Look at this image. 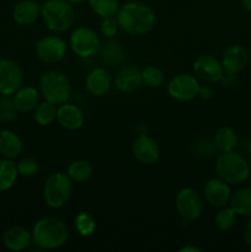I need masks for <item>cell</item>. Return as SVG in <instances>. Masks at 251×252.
I'll use <instances>...</instances> for the list:
<instances>
[{
    "mask_svg": "<svg viewBox=\"0 0 251 252\" xmlns=\"http://www.w3.org/2000/svg\"><path fill=\"white\" fill-rule=\"evenodd\" d=\"M33 120L41 127L51 126L57 120V106L44 100L33 110Z\"/></svg>",
    "mask_w": 251,
    "mask_h": 252,
    "instance_id": "cell-28",
    "label": "cell"
},
{
    "mask_svg": "<svg viewBox=\"0 0 251 252\" xmlns=\"http://www.w3.org/2000/svg\"><path fill=\"white\" fill-rule=\"evenodd\" d=\"M132 153L143 165H154L159 161L161 150L155 139L147 134H139L132 143Z\"/></svg>",
    "mask_w": 251,
    "mask_h": 252,
    "instance_id": "cell-13",
    "label": "cell"
},
{
    "mask_svg": "<svg viewBox=\"0 0 251 252\" xmlns=\"http://www.w3.org/2000/svg\"><path fill=\"white\" fill-rule=\"evenodd\" d=\"M214 96V91L211 86L208 85H204V86H199V90H198V95L197 97L202 98V100L207 101V100H211L212 97Z\"/></svg>",
    "mask_w": 251,
    "mask_h": 252,
    "instance_id": "cell-37",
    "label": "cell"
},
{
    "mask_svg": "<svg viewBox=\"0 0 251 252\" xmlns=\"http://www.w3.org/2000/svg\"><path fill=\"white\" fill-rule=\"evenodd\" d=\"M39 94L53 105L68 102L71 95V84L68 76L59 70H48L39 79Z\"/></svg>",
    "mask_w": 251,
    "mask_h": 252,
    "instance_id": "cell-5",
    "label": "cell"
},
{
    "mask_svg": "<svg viewBox=\"0 0 251 252\" xmlns=\"http://www.w3.org/2000/svg\"><path fill=\"white\" fill-rule=\"evenodd\" d=\"M115 85L125 94L135 93L143 85L142 70L132 65L123 66L116 74Z\"/></svg>",
    "mask_w": 251,
    "mask_h": 252,
    "instance_id": "cell-17",
    "label": "cell"
},
{
    "mask_svg": "<svg viewBox=\"0 0 251 252\" xmlns=\"http://www.w3.org/2000/svg\"><path fill=\"white\" fill-rule=\"evenodd\" d=\"M41 17L49 31L63 33L73 26L75 12L66 0H47L41 5Z\"/></svg>",
    "mask_w": 251,
    "mask_h": 252,
    "instance_id": "cell-3",
    "label": "cell"
},
{
    "mask_svg": "<svg viewBox=\"0 0 251 252\" xmlns=\"http://www.w3.org/2000/svg\"><path fill=\"white\" fill-rule=\"evenodd\" d=\"M143 84L152 89H157L164 84L165 74L162 69L157 65H148L142 70Z\"/></svg>",
    "mask_w": 251,
    "mask_h": 252,
    "instance_id": "cell-32",
    "label": "cell"
},
{
    "mask_svg": "<svg viewBox=\"0 0 251 252\" xmlns=\"http://www.w3.org/2000/svg\"><path fill=\"white\" fill-rule=\"evenodd\" d=\"M217 152L218 150H217L213 139L201 138L194 144V153L199 158H212L213 155H216Z\"/></svg>",
    "mask_w": 251,
    "mask_h": 252,
    "instance_id": "cell-34",
    "label": "cell"
},
{
    "mask_svg": "<svg viewBox=\"0 0 251 252\" xmlns=\"http://www.w3.org/2000/svg\"><path fill=\"white\" fill-rule=\"evenodd\" d=\"M69 46L74 54L80 58H91L101 48V39L95 30L86 26L75 29L69 39Z\"/></svg>",
    "mask_w": 251,
    "mask_h": 252,
    "instance_id": "cell-7",
    "label": "cell"
},
{
    "mask_svg": "<svg viewBox=\"0 0 251 252\" xmlns=\"http://www.w3.org/2000/svg\"><path fill=\"white\" fill-rule=\"evenodd\" d=\"M203 194L207 203H209L214 208H221L224 206H228L229 202H230V185L226 184L219 177L211 179L204 185Z\"/></svg>",
    "mask_w": 251,
    "mask_h": 252,
    "instance_id": "cell-14",
    "label": "cell"
},
{
    "mask_svg": "<svg viewBox=\"0 0 251 252\" xmlns=\"http://www.w3.org/2000/svg\"><path fill=\"white\" fill-rule=\"evenodd\" d=\"M88 1L91 10L101 19L116 16L120 10L118 0H88Z\"/></svg>",
    "mask_w": 251,
    "mask_h": 252,
    "instance_id": "cell-29",
    "label": "cell"
},
{
    "mask_svg": "<svg viewBox=\"0 0 251 252\" xmlns=\"http://www.w3.org/2000/svg\"><path fill=\"white\" fill-rule=\"evenodd\" d=\"M24 149L22 140L14 130H0V155L6 159H16Z\"/></svg>",
    "mask_w": 251,
    "mask_h": 252,
    "instance_id": "cell-22",
    "label": "cell"
},
{
    "mask_svg": "<svg viewBox=\"0 0 251 252\" xmlns=\"http://www.w3.org/2000/svg\"><path fill=\"white\" fill-rule=\"evenodd\" d=\"M2 244L10 251H25L31 246L32 233L24 226H11L5 230L2 235Z\"/></svg>",
    "mask_w": 251,
    "mask_h": 252,
    "instance_id": "cell-18",
    "label": "cell"
},
{
    "mask_svg": "<svg viewBox=\"0 0 251 252\" xmlns=\"http://www.w3.org/2000/svg\"><path fill=\"white\" fill-rule=\"evenodd\" d=\"M175 207L182 220L189 223L197 220L203 213V199L196 189L185 187L176 193Z\"/></svg>",
    "mask_w": 251,
    "mask_h": 252,
    "instance_id": "cell-8",
    "label": "cell"
},
{
    "mask_svg": "<svg viewBox=\"0 0 251 252\" xmlns=\"http://www.w3.org/2000/svg\"><path fill=\"white\" fill-rule=\"evenodd\" d=\"M16 108L12 103V98L10 100L9 96H1L0 97V121L1 122H11L16 118Z\"/></svg>",
    "mask_w": 251,
    "mask_h": 252,
    "instance_id": "cell-35",
    "label": "cell"
},
{
    "mask_svg": "<svg viewBox=\"0 0 251 252\" xmlns=\"http://www.w3.org/2000/svg\"><path fill=\"white\" fill-rule=\"evenodd\" d=\"M249 63V52L241 44H231L224 51L221 65L228 75H235L246 68Z\"/></svg>",
    "mask_w": 251,
    "mask_h": 252,
    "instance_id": "cell-15",
    "label": "cell"
},
{
    "mask_svg": "<svg viewBox=\"0 0 251 252\" xmlns=\"http://www.w3.org/2000/svg\"><path fill=\"white\" fill-rule=\"evenodd\" d=\"M214 144L219 153H226L235 150L238 147L239 137L235 130L229 126H223L214 134Z\"/></svg>",
    "mask_w": 251,
    "mask_h": 252,
    "instance_id": "cell-24",
    "label": "cell"
},
{
    "mask_svg": "<svg viewBox=\"0 0 251 252\" xmlns=\"http://www.w3.org/2000/svg\"><path fill=\"white\" fill-rule=\"evenodd\" d=\"M120 26H118L117 19L113 17H105L100 24V31L106 38H113L117 34Z\"/></svg>",
    "mask_w": 251,
    "mask_h": 252,
    "instance_id": "cell-36",
    "label": "cell"
},
{
    "mask_svg": "<svg viewBox=\"0 0 251 252\" xmlns=\"http://www.w3.org/2000/svg\"><path fill=\"white\" fill-rule=\"evenodd\" d=\"M41 16V4L36 0H21L12 9V19L17 25L29 26Z\"/></svg>",
    "mask_w": 251,
    "mask_h": 252,
    "instance_id": "cell-20",
    "label": "cell"
},
{
    "mask_svg": "<svg viewBox=\"0 0 251 252\" xmlns=\"http://www.w3.org/2000/svg\"><path fill=\"white\" fill-rule=\"evenodd\" d=\"M193 73L198 80L206 84H216L224 79V68L221 62L211 54L199 56L193 63Z\"/></svg>",
    "mask_w": 251,
    "mask_h": 252,
    "instance_id": "cell-12",
    "label": "cell"
},
{
    "mask_svg": "<svg viewBox=\"0 0 251 252\" xmlns=\"http://www.w3.org/2000/svg\"><path fill=\"white\" fill-rule=\"evenodd\" d=\"M125 48L118 41L108 38L107 42L101 44L100 61L106 66H117L125 61Z\"/></svg>",
    "mask_w": 251,
    "mask_h": 252,
    "instance_id": "cell-23",
    "label": "cell"
},
{
    "mask_svg": "<svg viewBox=\"0 0 251 252\" xmlns=\"http://www.w3.org/2000/svg\"><path fill=\"white\" fill-rule=\"evenodd\" d=\"M19 171L17 164L12 159H0V192L9 191L16 184Z\"/></svg>",
    "mask_w": 251,
    "mask_h": 252,
    "instance_id": "cell-26",
    "label": "cell"
},
{
    "mask_svg": "<svg viewBox=\"0 0 251 252\" xmlns=\"http://www.w3.org/2000/svg\"><path fill=\"white\" fill-rule=\"evenodd\" d=\"M112 80L111 75L105 68H94L86 75L85 88L90 95L95 97H101L110 91Z\"/></svg>",
    "mask_w": 251,
    "mask_h": 252,
    "instance_id": "cell-19",
    "label": "cell"
},
{
    "mask_svg": "<svg viewBox=\"0 0 251 252\" xmlns=\"http://www.w3.org/2000/svg\"><path fill=\"white\" fill-rule=\"evenodd\" d=\"M241 5L244 6V9L251 12V0H241Z\"/></svg>",
    "mask_w": 251,
    "mask_h": 252,
    "instance_id": "cell-40",
    "label": "cell"
},
{
    "mask_svg": "<svg viewBox=\"0 0 251 252\" xmlns=\"http://www.w3.org/2000/svg\"><path fill=\"white\" fill-rule=\"evenodd\" d=\"M179 252H202V249L197 248V246L193 245H186V246H182L180 249Z\"/></svg>",
    "mask_w": 251,
    "mask_h": 252,
    "instance_id": "cell-39",
    "label": "cell"
},
{
    "mask_svg": "<svg viewBox=\"0 0 251 252\" xmlns=\"http://www.w3.org/2000/svg\"><path fill=\"white\" fill-rule=\"evenodd\" d=\"M74 191V182L66 172H54L43 185V201L49 208L59 209L69 203Z\"/></svg>",
    "mask_w": 251,
    "mask_h": 252,
    "instance_id": "cell-6",
    "label": "cell"
},
{
    "mask_svg": "<svg viewBox=\"0 0 251 252\" xmlns=\"http://www.w3.org/2000/svg\"><path fill=\"white\" fill-rule=\"evenodd\" d=\"M39 95H41L39 91L36 88H33V86L20 88L12 95V103H14L17 112H31L39 103Z\"/></svg>",
    "mask_w": 251,
    "mask_h": 252,
    "instance_id": "cell-21",
    "label": "cell"
},
{
    "mask_svg": "<svg viewBox=\"0 0 251 252\" xmlns=\"http://www.w3.org/2000/svg\"><path fill=\"white\" fill-rule=\"evenodd\" d=\"M32 243L39 250H54L65 245L70 231L62 219L56 217H44L38 219L32 228Z\"/></svg>",
    "mask_w": 251,
    "mask_h": 252,
    "instance_id": "cell-2",
    "label": "cell"
},
{
    "mask_svg": "<svg viewBox=\"0 0 251 252\" xmlns=\"http://www.w3.org/2000/svg\"><path fill=\"white\" fill-rule=\"evenodd\" d=\"M34 52L37 58L43 63L56 64L65 58L68 53V46L61 37L47 36L37 41Z\"/></svg>",
    "mask_w": 251,
    "mask_h": 252,
    "instance_id": "cell-10",
    "label": "cell"
},
{
    "mask_svg": "<svg viewBox=\"0 0 251 252\" xmlns=\"http://www.w3.org/2000/svg\"><path fill=\"white\" fill-rule=\"evenodd\" d=\"M116 19L123 32L134 37L149 33L155 26L154 11L143 1L126 2L120 7Z\"/></svg>",
    "mask_w": 251,
    "mask_h": 252,
    "instance_id": "cell-1",
    "label": "cell"
},
{
    "mask_svg": "<svg viewBox=\"0 0 251 252\" xmlns=\"http://www.w3.org/2000/svg\"><path fill=\"white\" fill-rule=\"evenodd\" d=\"M74 224H75V229L79 235L84 236V238L91 236L96 230L95 218H94L93 214L88 213V212H80L75 217Z\"/></svg>",
    "mask_w": 251,
    "mask_h": 252,
    "instance_id": "cell-31",
    "label": "cell"
},
{
    "mask_svg": "<svg viewBox=\"0 0 251 252\" xmlns=\"http://www.w3.org/2000/svg\"><path fill=\"white\" fill-rule=\"evenodd\" d=\"M229 206L234 209L238 216L240 217H251V189L250 187H243L236 189L231 193Z\"/></svg>",
    "mask_w": 251,
    "mask_h": 252,
    "instance_id": "cell-25",
    "label": "cell"
},
{
    "mask_svg": "<svg viewBox=\"0 0 251 252\" xmlns=\"http://www.w3.org/2000/svg\"><path fill=\"white\" fill-rule=\"evenodd\" d=\"M66 174H68V176L70 177L74 184H84V182L89 181L93 176V165L83 159L74 160L68 166Z\"/></svg>",
    "mask_w": 251,
    "mask_h": 252,
    "instance_id": "cell-27",
    "label": "cell"
},
{
    "mask_svg": "<svg viewBox=\"0 0 251 252\" xmlns=\"http://www.w3.org/2000/svg\"><path fill=\"white\" fill-rule=\"evenodd\" d=\"M199 80L188 73L175 75L167 84V94L170 97L179 102H188L197 97L199 90Z\"/></svg>",
    "mask_w": 251,
    "mask_h": 252,
    "instance_id": "cell-9",
    "label": "cell"
},
{
    "mask_svg": "<svg viewBox=\"0 0 251 252\" xmlns=\"http://www.w3.org/2000/svg\"><path fill=\"white\" fill-rule=\"evenodd\" d=\"M17 171L22 177H33L39 172V164L34 158H22L17 162Z\"/></svg>",
    "mask_w": 251,
    "mask_h": 252,
    "instance_id": "cell-33",
    "label": "cell"
},
{
    "mask_svg": "<svg viewBox=\"0 0 251 252\" xmlns=\"http://www.w3.org/2000/svg\"><path fill=\"white\" fill-rule=\"evenodd\" d=\"M248 152H249V155L251 157V140L249 142V145H248Z\"/></svg>",
    "mask_w": 251,
    "mask_h": 252,
    "instance_id": "cell-42",
    "label": "cell"
},
{
    "mask_svg": "<svg viewBox=\"0 0 251 252\" xmlns=\"http://www.w3.org/2000/svg\"><path fill=\"white\" fill-rule=\"evenodd\" d=\"M248 160L235 150L220 153L216 161V172L219 179L229 185H240L250 176Z\"/></svg>",
    "mask_w": 251,
    "mask_h": 252,
    "instance_id": "cell-4",
    "label": "cell"
},
{
    "mask_svg": "<svg viewBox=\"0 0 251 252\" xmlns=\"http://www.w3.org/2000/svg\"><path fill=\"white\" fill-rule=\"evenodd\" d=\"M68 2H70L71 5H79V4H83L84 1H86V0H66Z\"/></svg>",
    "mask_w": 251,
    "mask_h": 252,
    "instance_id": "cell-41",
    "label": "cell"
},
{
    "mask_svg": "<svg viewBox=\"0 0 251 252\" xmlns=\"http://www.w3.org/2000/svg\"><path fill=\"white\" fill-rule=\"evenodd\" d=\"M57 122L66 130H78L83 127L85 116L80 107L65 102L57 107Z\"/></svg>",
    "mask_w": 251,
    "mask_h": 252,
    "instance_id": "cell-16",
    "label": "cell"
},
{
    "mask_svg": "<svg viewBox=\"0 0 251 252\" xmlns=\"http://www.w3.org/2000/svg\"><path fill=\"white\" fill-rule=\"evenodd\" d=\"M244 240H245L246 245L251 249V217L246 223L245 229H244Z\"/></svg>",
    "mask_w": 251,
    "mask_h": 252,
    "instance_id": "cell-38",
    "label": "cell"
},
{
    "mask_svg": "<svg viewBox=\"0 0 251 252\" xmlns=\"http://www.w3.org/2000/svg\"><path fill=\"white\" fill-rule=\"evenodd\" d=\"M236 218H238V214L234 212V209L230 206H224L219 208V211L214 216V224L221 231L230 230L235 225Z\"/></svg>",
    "mask_w": 251,
    "mask_h": 252,
    "instance_id": "cell-30",
    "label": "cell"
},
{
    "mask_svg": "<svg viewBox=\"0 0 251 252\" xmlns=\"http://www.w3.org/2000/svg\"><path fill=\"white\" fill-rule=\"evenodd\" d=\"M24 73L17 62L12 59H0V95H14L22 85Z\"/></svg>",
    "mask_w": 251,
    "mask_h": 252,
    "instance_id": "cell-11",
    "label": "cell"
}]
</instances>
